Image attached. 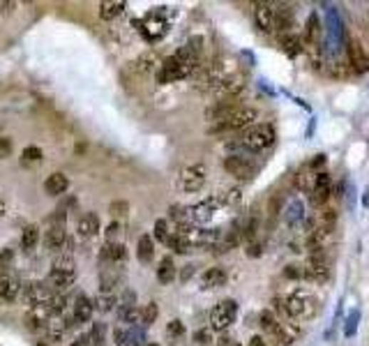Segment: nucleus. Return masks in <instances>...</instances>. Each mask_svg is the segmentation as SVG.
I'll list each match as a JSON object with an SVG mask.
<instances>
[{"instance_id":"obj_1","label":"nucleus","mask_w":369,"mask_h":346,"mask_svg":"<svg viewBox=\"0 0 369 346\" xmlns=\"http://www.w3.org/2000/svg\"><path fill=\"white\" fill-rule=\"evenodd\" d=\"M275 138L277 132L273 125L268 123H254L251 127H247L242 136L238 138L236 143H229V151H233L231 155H240V153H247V155H256V153H266L270 148L275 146Z\"/></svg>"},{"instance_id":"obj_2","label":"nucleus","mask_w":369,"mask_h":346,"mask_svg":"<svg viewBox=\"0 0 369 346\" xmlns=\"http://www.w3.org/2000/svg\"><path fill=\"white\" fill-rule=\"evenodd\" d=\"M275 305L286 319H309V316H314L318 310L316 300L303 289H296L293 293L284 295V298H277Z\"/></svg>"},{"instance_id":"obj_3","label":"nucleus","mask_w":369,"mask_h":346,"mask_svg":"<svg viewBox=\"0 0 369 346\" xmlns=\"http://www.w3.org/2000/svg\"><path fill=\"white\" fill-rule=\"evenodd\" d=\"M259 111L254 106H238L229 118L210 127V134H227V132H245L247 127L254 125Z\"/></svg>"},{"instance_id":"obj_4","label":"nucleus","mask_w":369,"mask_h":346,"mask_svg":"<svg viewBox=\"0 0 369 346\" xmlns=\"http://www.w3.org/2000/svg\"><path fill=\"white\" fill-rule=\"evenodd\" d=\"M224 169L229 175L238 178V180H254L256 173L261 171V164L254 162V157L247 155V153H240V155H229L224 160Z\"/></svg>"},{"instance_id":"obj_5","label":"nucleus","mask_w":369,"mask_h":346,"mask_svg":"<svg viewBox=\"0 0 369 346\" xmlns=\"http://www.w3.org/2000/svg\"><path fill=\"white\" fill-rule=\"evenodd\" d=\"M236 316H238V302L236 300L229 298V300L217 302L210 312V330H215V332L229 330L233 321H236Z\"/></svg>"},{"instance_id":"obj_6","label":"nucleus","mask_w":369,"mask_h":346,"mask_svg":"<svg viewBox=\"0 0 369 346\" xmlns=\"http://www.w3.org/2000/svg\"><path fill=\"white\" fill-rule=\"evenodd\" d=\"M206 178H208V169H206V164H189V166H184V169L180 171V190L182 192H199L203 185H206Z\"/></svg>"},{"instance_id":"obj_7","label":"nucleus","mask_w":369,"mask_h":346,"mask_svg":"<svg viewBox=\"0 0 369 346\" xmlns=\"http://www.w3.org/2000/svg\"><path fill=\"white\" fill-rule=\"evenodd\" d=\"M139 26H141L139 28L141 35L148 39V42H157V39H162L167 35V28H169L167 19H164L160 12H150L143 21H139Z\"/></svg>"},{"instance_id":"obj_8","label":"nucleus","mask_w":369,"mask_h":346,"mask_svg":"<svg viewBox=\"0 0 369 346\" xmlns=\"http://www.w3.org/2000/svg\"><path fill=\"white\" fill-rule=\"evenodd\" d=\"M346 58H348V65L353 67V72H358V74H367L369 72V54L365 51V46L360 44V39L348 37Z\"/></svg>"},{"instance_id":"obj_9","label":"nucleus","mask_w":369,"mask_h":346,"mask_svg":"<svg viewBox=\"0 0 369 346\" xmlns=\"http://www.w3.org/2000/svg\"><path fill=\"white\" fill-rule=\"evenodd\" d=\"M242 88H245V78L240 74H229V76H222L212 91H215L222 100H236Z\"/></svg>"},{"instance_id":"obj_10","label":"nucleus","mask_w":369,"mask_h":346,"mask_svg":"<svg viewBox=\"0 0 369 346\" xmlns=\"http://www.w3.org/2000/svg\"><path fill=\"white\" fill-rule=\"evenodd\" d=\"M219 205V196H210V199L201 201L197 205H189L187 208V220L189 222H197V224H206L212 220V215H215Z\"/></svg>"},{"instance_id":"obj_11","label":"nucleus","mask_w":369,"mask_h":346,"mask_svg":"<svg viewBox=\"0 0 369 346\" xmlns=\"http://www.w3.org/2000/svg\"><path fill=\"white\" fill-rule=\"evenodd\" d=\"M51 298H53V291L48 289L46 282H31V284H26L24 300L31 305V307H40V305H46Z\"/></svg>"},{"instance_id":"obj_12","label":"nucleus","mask_w":369,"mask_h":346,"mask_svg":"<svg viewBox=\"0 0 369 346\" xmlns=\"http://www.w3.org/2000/svg\"><path fill=\"white\" fill-rule=\"evenodd\" d=\"M254 21L261 28V33L273 35L277 33V19H275V5L270 3H259L254 7Z\"/></svg>"},{"instance_id":"obj_13","label":"nucleus","mask_w":369,"mask_h":346,"mask_svg":"<svg viewBox=\"0 0 369 346\" xmlns=\"http://www.w3.org/2000/svg\"><path fill=\"white\" fill-rule=\"evenodd\" d=\"M76 282V270H58V268H51V273H48L46 277V284L48 289H51L53 293L63 295L67 289H72Z\"/></svg>"},{"instance_id":"obj_14","label":"nucleus","mask_w":369,"mask_h":346,"mask_svg":"<svg viewBox=\"0 0 369 346\" xmlns=\"http://www.w3.org/2000/svg\"><path fill=\"white\" fill-rule=\"evenodd\" d=\"M330 194H333V180H330V175L326 171H318L314 175V187L309 199H312L314 205H323L330 199Z\"/></svg>"},{"instance_id":"obj_15","label":"nucleus","mask_w":369,"mask_h":346,"mask_svg":"<svg viewBox=\"0 0 369 346\" xmlns=\"http://www.w3.org/2000/svg\"><path fill=\"white\" fill-rule=\"evenodd\" d=\"M21 293V280L12 270H0V300H14Z\"/></svg>"},{"instance_id":"obj_16","label":"nucleus","mask_w":369,"mask_h":346,"mask_svg":"<svg viewBox=\"0 0 369 346\" xmlns=\"http://www.w3.org/2000/svg\"><path fill=\"white\" fill-rule=\"evenodd\" d=\"M67 243V231H65V224L63 222H51V226L44 231V245L46 250L51 252H61Z\"/></svg>"},{"instance_id":"obj_17","label":"nucleus","mask_w":369,"mask_h":346,"mask_svg":"<svg viewBox=\"0 0 369 346\" xmlns=\"http://www.w3.org/2000/svg\"><path fill=\"white\" fill-rule=\"evenodd\" d=\"M123 282V273L120 265H106L100 273V291L102 293H115V286Z\"/></svg>"},{"instance_id":"obj_18","label":"nucleus","mask_w":369,"mask_h":346,"mask_svg":"<svg viewBox=\"0 0 369 346\" xmlns=\"http://www.w3.org/2000/svg\"><path fill=\"white\" fill-rule=\"evenodd\" d=\"M321 37H323V28H321V21H318V14L312 12L307 19V26H305V46L307 49H318L321 44Z\"/></svg>"},{"instance_id":"obj_19","label":"nucleus","mask_w":369,"mask_h":346,"mask_svg":"<svg viewBox=\"0 0 369 346\" xmlns=\"http://www.w3.org/2000/svg\"><path fill=\"white\" fill-rule=\"evenodd\" d=\"M238 106H242V104H238V100H219L217 104H212L208 111H206V118L208 121L215 125V123H222L224 121V118H229L233 111H236Z\"/></svg>"},{"instance_id":"obj_20","label":"nucleus","mask_w":369,"mask_h":346,"mask_svg":"<svg viewBox=\"0 0 369 346\" xmlns=\"http://www.w3.org/2000/svg\"><path fill=\"white\" fill-rule=\"evenodd\" d=\"M160 58H157V54L155 51H145V54H141L137 61L132 63V69L137 74H141V76H148V74H152V72H160Z\"/></svg>"},{"instance_id":"obj_21","label":"nucleus","mask_w":369,"mask_h":346,"mask_svg":"<svg viewBox=\"0 0 369 346\" xmlns=\"http://www.w3.org/2000/svg\"><path fill=\"white\" fill-rule=\"evenodd\" d=\"M100 259H102L104 263L120 265L125 259H128V247L120 245V243H106L104 250L100 252Z\"/></svg>"},{"instance_id":"obj_22","label":"nucleus","mask_w":369,"mask_h":346,"mask_svg":"<svg viewBox=\"0 0 369 346\" xmlns=\"http://www.w3.org/2000/svg\"><path fill=\"white\" fill-rule=\"evenodd\" d=\"M227 282H229V273L224 268H219V265H215V268H208L206 273L201 275L203 289H219V286H227Z\"/></svg>"},{"instance_id":"obj_23","label":"nucleus","mask_w":369,"mask_h":346,"mask_svg":"<svg viewBox=\"0 0 369 346\" xmlns=\"http://www.w3.org/2000/svg\"><path fill=\"white\" fill-rule=\"evenodd\" d=\"M93 312H95V305L88 295H76L74 300V323H88L93 319Z\"/></svg>"},{"instance_id":"obj_24","label":"nucleus","mask_w":369,"mask_h":346,"mask_svg":"<svg viewBox=\"0 0 369 346\" xmlns=\"http://www.w3.org/2000/svg\"><path fill=\"white\" fill-rule=\"evenodd\" d=\"M44 190H46V194H51V196H63L67 190H70V178H67L65 173H61V171H56L44 180Z\"/></svg>"},{"instance_id":"obj_25","label":"nucleus","mask_w":369,"mask_h":346,"mask_svg":"<svg viewBox=\"0 0 369 346\" xmlns=\"http://www.w3.org/2000/svg\"><path fill=\"white\" fill-rule=\"evenodd\" d=\"M100 231V217L97 213H83L76 222V233L83 235V238H93Z\"/></svg>"},{"instance_id":"obj_26","label":"nucleus","mask_w":369,"mask_h":346,"mask_svg":"<svg viewBox=\"0 0 369 346\" xmlns=\"http://www.w3.org/2000/svg\"><path fill=\"white\" fill-rule=\"evenodd\" d=\"M275 19H277V33L289 31V28L293 26V21H296V7L286 5V3L275 5Z\"/></svg>"},{"instance_id":"obj_27","label":"nucleus","mask_w":369,"mask_h":346,"mask_svg":"<svg viewBox=\"0 0 369 346\" xmlns=\"http://www.w3.org/2000/svg\"><path fill=\"white\" fill-rule=\"evenodd\" d=\"M279 44H281V51H284L286 56H291V58H296V56H300L305 51V39L300 35H293V33L281 37Z\"/></svg>"},{"instance_id":"obj_28","label":"nucleus","mask_w":369,"mask_h":346,"mask_svg":"<svg viewBox=\"0 0 369 346\" xmlns=\"http://www.w3.org/2000/svg\"><path fill=\"white\" fill-rule=\"evenodd\" d=\"M37 243H40V226L37 224H28L24 226V231H21V238H19V245H21V250L24 252H33Z\"/></svg>"},{"instance_id":"obj_29","label":"nucleus","mask_w":369,"mask_h":346,"mask_svg":"<svg viewBox=\"0 0 369 346\" xmlns=\"http://www.w3.org/2000/svg\"><path fill=\"white\" fill-rule=\"evenodd\" d=\"M125 5L123 0H104V3H100V19H104V21H113L115 16H120L125 12Z\"/></svg>"},{"instance_id":"obj_30","label":"nucleus","mask_w":369,"mask_h":346,"mask_svg":"<svg viewBox=\"0 0 369 346\" xmlns=\"http://www.w3.org/2000/svg\"><path fill=\"white\" fill-rule=\"evenodd\" d=\"M259 325H261V330L264 332H268V335H275L279 332V328H281V323H279V319H277V314L273 312V310H264L259 314Z\"/></svg>"},{"instance_id":"obj_31","label":"nucleus","mask_w":369,"mask_h":346,"mask_svg":"<svg viewBox=\"0 0 369 346\" xmlns=\"http://www.w3.org/2000/svg\"><path fill=\"white\" fill-rule=\"evenodd\" d=\"M137 259L141 263H150L155 259V240H152V235H141L139 238V245H137Z\"/></svg>"},{"instance_id":"obj_32","label":"nucleus","mask_w":369,"mask_h":346,"mask_svg":"<svg viewBox=\"0 0 369 346\" xmlns=\"http://www.w3.org/2000/svg\"><path fill=\"white\" fill-rule=\"evenodd\" d=\"M176 275H178L176 263H173L171 256H164V259L160 261V265H157V280L162 284H171L173 280H176Z\"/></svg>"},{"instance_id":"obj_33","label":"nucleus","mask_w":369,"mask_h":346,"mask_svg":"<svg viewBox=\"0 0 369 346\" xmlns=\"http://www.w3.org/2000/svg\"><path fill=\"white\" fill-rule=\"evenodd\" d=\"M298 335H300V328L296 323H281V328L279 332L275 335V340L281 344V346H291L296 340H298Z\"/></svg>"},{"instance_id":"obj_34","label":"nucleus","mask_w":369,"mask_h":346,"mask_svg":"<svg viewBox=\"0 0 369 346\" xmlns=\"http://www.w3.org/2000/svg\"><path fill=\"white\" fill-rule=\"evenodd\" d=\"M167 247H171V250L176 252V254H187L194 245H192V240H189V235H182V233H176V231H173L171 238H169V243H167Z\"/></svg>"},{"instance_id":"obj_35","label":"nucleus","mask_w":369,"mask_h":346,"mask_svg":"<svg viewBox=\"0 0 369 346\" xmlns=\"http://www.w3.org/2000/svg\"><path fill=\"white\" fill-rule=\"evenodd\" d=\"M93 305H95V310H100V312H111L115 305H118V298H115V293H100L93 300Z\"/></svg>"},{"instance_id":"obj_36","label":"nucleus","mask_w":369,"mask_h":346,"mask_svg":"<svg viewBox=\"0 0 369 346\" xmlns=\"http://www.w3.org/2000/svg\"><path fill=\"white\" fill-rule=\"evenodd\" d=\"M157 316H160L157 302H148V305H145V307L141 310V319H139V323L143 325V328H148V325H152L155 321H157Z\"/></svg>"},{"instance_id":"obj_37","label":"nucleus","mask_w":369,"mask_h":346,"mask_svg":"<svg viewBox=\"0 0 369 346\" xmlns=\"http://www.w3.org/2000/svg\"><path fill=\"white\" fill-rule=\"evenodd\" d=\"M169 238H171V231H169L167 220H157L155 222V229H152V240H160V243L167 245Z\"/></svg>"},{"instance_id":"obj_38","label":"nucleus","mask_w":369,"mask_h":346,"mask_svg":"<svg viewBox=\"0 0 369 346\" xmlns=\"http://www.w3.org/2000/svg\"><path fill=\"white\" fill-rule=\"evenodd\" d=\"M42 148H37V146H28L24 148V153H21V164H35V162H42Z\"/></svg>"},{"instance_id":"obj_39","label":"nucleus","mask_w":369,"mask_h":346,"mask_svg":"<svg viewBox=\"0 0 369 346\" xmlns=\"http://www.w3.org/2000/svg\"><path fill=\"white\" fill-rule=\"evenodd\" d=\"M240 199H242L240 187H231V190H227L224 194L219 196V203H224V205H236V203H240Z\"/></svg>"},{"instance_id":"obj_40","label":"nucleus","mask_w":369,"mask_h":346,"mask_svg":"<svg viewBox=\"0 0 369 346\" xmlns=\"http://www.w3.org/2000/svg\"><path fill=\"white\" fill-rule=\"evenodd\" d=\"M123 346H145V337H143V332L137 330V328H130L128 330V340H125Z\"/></svg>"},{"instance_id":"obj_41","label":"nucleus","mask_w":369,"mask_h":346,"mask_svg":"<svg viewBox=\"0 0 369 346\" xmlns=\"http://www.w3.org/2000/svg\"><path fill=\"white\" fill-rule=\"evenodd\" d=\"M128 210H130V203L128 201H113L109 205L111 217H125V215H128Z\"/></svg>"},{"instance_id":"obj_42","label":"nucleus","mask_w":369,"mask_h":346,"mask_svg":"<svg viewBox=\"0 0 369 346\" xmlns=\"http://www.w3.org/2000/svg\"><path fill=\"white\" fill-rule=\"evenodd\" d=\"M167 335H169V337H182V335H184V325H182V321H180V319L169 321V325H167Z\"/></svg>"},{"instance_id":"obj_43","label":"nucleus","mask_w":369,"mask_h":346,"mask_svg":"<svg viewBox=\"0 0 369 346\" xmlns=\"http://www.w3.org/2000/svg\"><path fill=\"white\" fill-rule=\"evenodd\" d=\"M104 235H106V243H115V238H118V235H120V222H118V220L111 222L109 226H106Z\"/></svg>"},{"instance_id":"obj_44","label":"nucleus","mask_w":369,"mask_h":346,"mask_svg":"<svg viewBox=\"0 0 369 346\" xmlns=\"http://www.w3.org/2000/svg\"><path fill=\"white\" fill-rule=\"evenodd\" d=\"M51 268H58V270H74V259L72 256H61V259H56Z\"/></svg>"},{"instance_id":"obj_45","label":"nucleus","mask_w":369,"mask_h":346,"mask_svg":"<svg viewBox=\"0 0 369 346\" xmlns=\"http://www.w3.org/2000/svg\"><path fill=\"white\" fill-rule=\"evenodd\" d=\"M284 275L291 277V280H303V268H300V265H286Z\"/></svg>"},{"instance_id":"obj_46","label":"nucleus","mask_w":369,"mask_h":346,"mask_svg":"<svg viewBox=\"0 0 369 346\" xmlns=\"http://www.w3.org/2000/svg\"><path fill=\"white\" fill-rule=\"evenodd\" d=\"M286 213H291V222H298L300 217H303V205L300 203H291V208Z\"/></svg>"},{"instance_id":"obj_47","label":"nucleus","mask_w":369,"mask_h":346,"mask_svg":"<svg viewBox=\"0 0 369 346\" xmlns=\"http://www.w3.org/2000/svg\"><path fill=\"white\" fill-rule=\"evenodd\" d=\"M9 153H12V141H9V138L0 136V157H5Z\"/></svg>"},{"instance_id":"obj_48","label":"nucleus","mask_w":369,"mask_h":346,"mask_svg":"<svg viewBox=\"0 0 369 346\" xmlns=\"http://www.w3.org/2000/svg\"><path fill=\"white\" fill-rule=\"evenodd\" d=\"M194 268H197V265H192V263H187V265H184V268H182V273H180V282H187L189 277L194 275Z\"/></svg>"},{"instance_id":"obj_49","label":"nucleus","mask_w":369,"mask_h":346,"mask_svg":"<svg viewBox=\"0 0 369 346\" xmlns=\"http://www.w3.org/2000/svg\"><path fill=\"white\" fill-rule=\"evenodd\" d=\"M261 254H264V250H261L259 243H249L247 245V256H261Z\"/></svg>"},{"instance_id":"obj_50","label":"nucleus","mask_w":369,"mask_h":346,"mask_svg":"<svg viewBox=\"0 0 369 346\" xmlns=\"http://www.w3.org/2000/svg\"><path fill=\"white\" fill-rule=\"evenodd\" d=\"M355 323H358V312L351 314V319H348V325H346V335L351 337V335L355 332Z\"/></svg>"},{"instance_id":"obj_51","label":"nucleus","mask_w":369,"mask_h":346,"mask_svg":"<svg viewBox=\"0 0 369 346\" xmlns=\"http://www.w3.org/2000/svg\"><path fill=\"white\" fill-rule=\"evenodd\" d=\"M72 346H90V335H81L72 342Z\"/></svg>"},{"instance_id":"obj_52","label":"nucleus","mask_w":369,"mask_h":346,"mask_svg":"<svg viewBox=\"0 0 369 346\" xmlns=\"http://www.w3.org/2000/svg\"><path fill=\"white\" fill-rule=\"evenodd\" d=\"M247 346H268L266 342H264V337H261V335H254V337L249 340V344Z\"/></svg>"},{"instance_id":"obj_53","label":"nucleus","mask_w":369,"mask_h":346,"mask_svg":"<svg viewBox=\"0 0 369 346\" xmlns=\"http://www.w3.org/2000/svg\"><path fill=\"white\" fill-rule=\"evenodd\" d=\"M5 210H7V203H5V199H3V196H0V217L5 215Z\"/></svg>"},{"instance_id":"obj_54","label":"nucleus","mask_w":369,"mask_h":346,"mask_svg":"<svg viewBox=\"0 0 369 346\" xmlns=\"http://www.w3.org/2000/svg\"><path fill=\"white\" fill-rule=\"evenodd\" d=\"M365 203L369 205V187H367V192H365Z\"/></svg>"},{"instance_id":"obj_55","label":"nucleus","mask_w":369,"mask_h":346,"mask_svg":"<svg viewBox=\"0 0 369 346\" xmlns=\"http://www.w3.org/2000/svg\"><path fill=\"white\" fill-rule=\"evenodd\" d=\"M37 346H51V342H37Z\"/></svg>"},{"instance_id":"obj_56","label":"nucleus","mask_w":369,"mask_h":346,"mask_svg":"<svg viewBox=\"0 0 369 346\" xmlns=\"http://www.w3.org/2000/svg\"><path fill=\"white\" fill-rule=\"evenodd\" d=\"M233 346H238V344H233Z\"/></svg>"}]
</instances>
